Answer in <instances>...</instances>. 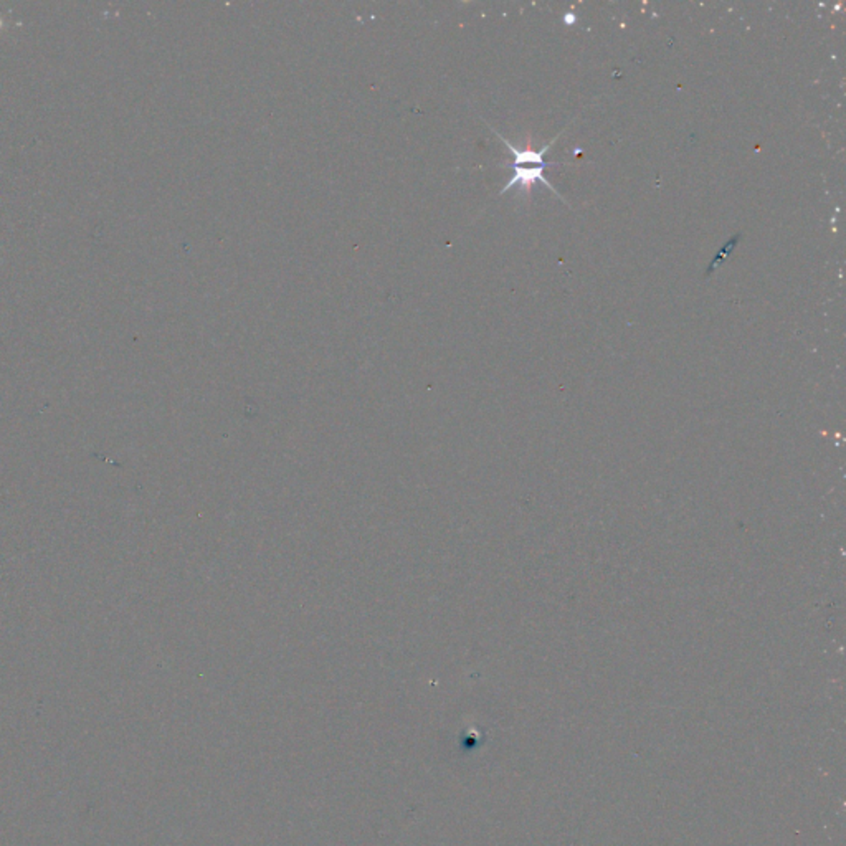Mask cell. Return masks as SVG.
<instances>
[{
  "label": "cell",
  "mask_w": 846,
  "mask_h": 846,
  "mask_svg": "<svg viewBox=\"0 0 846 846\" xmlns=\"http://www.w3.org/2000/svg\"><path fill=\"white\" fill-rule=\"evenodd\" d=\"M496 136L500 138L501 141L506 144L507 149H509V151L512 152V156H514V162H512L511 166H507V167H511L512 171H514V176H512L511 181L507 182L506 187H502L501 193L507 192V191H509V188L516 187V186L517 187H523V188H526V191H529V188L533 187L536 182H543L545 187L550 188V191L557 193V191H555V188L552 186H550L548 179L544 177V169L545 167L557 166V164H554V162H545L544 161V154L549 151L550 144H552L555 141V139H552V141H550L548 144V146H544L543 151L534 152V151H531V149H526V151H519V149H517L516 146H512V144L509 141H507V139L502 138L500 133H496ZM557 195H559V193H557ZM560 199H562V197H560Z\"/></svg>",
  "instance_id": "cell-1"
}]
</instances>
